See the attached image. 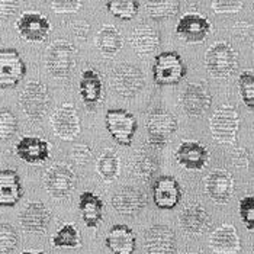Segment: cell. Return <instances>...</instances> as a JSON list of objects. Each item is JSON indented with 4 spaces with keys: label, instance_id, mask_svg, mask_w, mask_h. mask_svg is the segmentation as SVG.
<instances>
[{
    "label": "cell",
    "instance_id": "cell-45",
    "mask_svg": "<svg viewBox=\"0 0 254 254\" xmlns=\"http://www.w3.org/2000/svg\"><path fill=\"white\" fill-rule=\"evenodd\" d=\"M22 254H45V253H42V252H23Z\"/></svg>",
    "mask_w": 254,
    "mask_h": 254
},
{
    "label": "cell",
    "instance_id": "cell-41",
    "mask_svg": "<svg viewBox=\"0 0 254 254\" xmlns=\"http://www.w3.org/2000/svg\"><path fill=\"white\" fill-rule=\"evenodd\" d=\"M92 158H93V150L87 144L78 142L71 148V160L78 166L87 164Z\"/></svg>",
    "mask_w": 254,
    "mask_h": 254
},
{
    "label": "cell",
    "instance_id": "cell-25",
    "mask_svg": "<svg viewBox=\"0 0 254 254\" xmlns=\"http://www.w3.org/2000/svg\"><path fill=\"white\" fill-rule=\"evenodd\" d=\"M106 247L114 254H134L137 249V238L134 231L125 225H114L106 235Z\"/></svg>",
    "mask_w": 254,
    "mask_h": 254
},
{
    "label": "cell",
    "instance_id": "cell-17",
    "mask_svg": "<svg viewBox=\"0 0 254 254\" xmlns=\"http://www.w3.org/2000/svg\"><path fill=\"white\" fill-rule=\"evenodd\" d=\"M144 249L147 254H172L176 250L175 231L163 224L151 225L144 233Z\"/></svg>",
    "mask_w": 254,
    "mask_h": 254
},
{
    "label": "cell",
    "instance_id": "cell-3",
    "mask_svg": "<svg viewBox=\"0 0 254 254\" xmlns=\"http://www.w3.org/2000/svg\"><path fill=\"white\" fill-rule=\"evenodd\" d=\"M209 129L216 144L235 145L240 131L238 111L230 105L219 106L209 119Z\"/></svg>",
    "mask_w": 254,
    "mask_h": 254
},
{
    "label": "cell",
    "instance_id": "cell-26",
    "mask_svg": "<svg viewBox=\"0 0 254 254\" xmlns=\"http://www.w3.org/2000/svg\"><path fill=\"white\" fill-rule=\"evenodd\" d=\"M103 80L95 68H86L81 73L78 92L86 106H96L103 98Z\"/></svg>",
    "mask_w": 254,
    "mask_h": 254
},
{
    "label": "cell",
    "instance_id": "cell-2",
    "mask_svg": "<svg viewBox=\"0 0 254 254\" xmlns=\"http://www.w3.org/2000/svg\"><path fill=\"white\" fill-rule=\"evenodd\" d=\"M205 67L212 77H231L238 68V53L231 44L218 41L208 48L205 54Z\"/></svg>",
    "mask_w": 254,
    "mask_h": 254
},
{
    "label": "cell",
    "instance_id": "cell-38",
    "mask_svg": "<svg viewBox=\"0 0 254 254\" xmlns=\"http://www.w3.org/2000/svg\"><path fill=\"white\" fill-rule=\"evenodd\" d=\"M238 214L249 231H254V196H244L238 203Z\"/></svg>",
    "mask_w": 254,
    "mask_h": 254
},
{
    "label": "cell",
    "instance_id": "cell-14",
    "mask_svg": "<svg viewBox=\"0 0 254 254\" xmlns=\"http://www.w3.org/2000/svg\"><path fill=\"white\" fill-rule=\"evenodd\" d=\"M16 31L28 42H44L51 32V23L39 12H23L16 20Z\"/></svg>",
    "mask_w": 254,
    "mask_h": 254
},
{
    "label": "cell",
    "instance_id": "cell-24",
    "mask_svg": "<svg viewBox=\"0 0 254 254\" xmlns=\"http://www.w3.org/2000/svg\"><path fill=\"white\" fill-rule=\"evenodd\" d=\"M209 247L215 254H238L241 240L233 224H222L209 235Z\"/></svg>",
    "mask_w": 254,
    "mask_h": 254
},
{
    "label": "cell",
    "instance_id": "cell-6",
    "mask_svg": "<svg viewBox=\"0 0 254 254\" xmlns=\"http://www.w3.org/2000/svg\"><path fill=\"white\" fill-rule=\"evenodd\" d=\"M145 127L148 144L156 150H161L169 142V139L176 134L179 124L173 114L164 109H156L148 115Z\"/></svg>",
    "mask_w": 254,
    "mask_h": 254
},
{
    "label": "cell",
    "instance_id": "cell-16",
    "mask_svg": "<svg viewBox=\"0 0 254 254\" xmlns=\"http://www.w3.org/2000/svg\"><path fill=\"white\" fill-rule=\"evenodd\" d=\"M182 186L173 176H158L153 183V200L158 209H175L182 200Z\"/></svg>",
    "mask_w": 254,
    "mask_h": 254
},
{
    "label": "cell",
    "instance_id": "cell-5",
    "mask_svg": "<svg viewBox=\"0 0 254 254\" xmlns=\"http://www.w3.org/2000/svg\"><path fill=\"white\" fill-rule=\"evenodd\" d=\"M186 73V64L176 51H163L154 59L153 78L158 86L177 84L185 78Z\"/></svg>",
    "mask_w": 254,
    "mask_h": 254
},
{
    "label": "cell",
    "instance_id": "cell-9",
    "mask_svg": "<svg viewBox=\"0 0 254 254\" xmlns=\"http://www.w3.org/2000/svg\"><path fill=\"white\" fill-rule=\"evenodd\" d=\"M180 105L186 115L192 118L202 117L212 105V93L202 81L188 83L180 93Z\"/></svg>",
    "mask_w": 254,
    "mask_h": 254
},
{
    "label": "cell",
    "instance_id": "cell-44",
    "mask_svg": "<svg viewBox=\"0 0 254 254\" xmlns=\"http://www.w3.org/2000/svg\"><path fill=\"white\" fill-rule=\"evenodd\" d=\"M249 23H246V22H238L237 25H235V28H234V34H235V37L237 38H241V39H244L247 35H249V31L253 28L252 25L246 29V26H247Z\"/></svg>",
    "mask_w": 254,
    "mask_h": 254
},
{
    "label": "cell",
    "instance_id": "cell-36",
    "mask_svg": "<svg viewBox=\"0 0 254 254\" xmlns=\"http://www.w3.org/2000/svg\"><path fill=\"white\" fill-rule=\"evenodd\" d=\"M19 244V235L15 227L7 222H0V254L12 253Z\"/></svg>",
    "mask_w": 254,
    "mask_h": 254
},
{
    "label": "cell",
    "instance_id": "cell-42",
    "mask_svg": "<svg viewBox=\"0 0 254 254\" xmlns=\"http://www.w3.org/2000/svg\"><path fill=\"white\" fill-rule=\"evenodd\" d=\"M19 6V0H0V19L12 18Z\"/></svg>",
    "mask_w": 254,
    "mask_h": 254
},
{
    "label": "cell",
    "instance_id": "cell-33",
    "mask_svg": "<svg viewBox=\"0 0 254 254\" xmlns=\"http://www.w3.org/2000/svg\"><path fill=\"white\" fill-rule=\"evenodd\" d=\"M51 244L56 249H77L81 246L80 231L73 224H64L51 238Z\"/></svg>",
    "mask_w": 254,
    "mask_h": 254
},
{
    "label": "cell",
    "instance_id": "cell-1",
    "mask_svg": "<svg viewBox=\"0 0 254 254\" xmlns=\"http://www.w3.org/2000/svg\"><path fill=\"white\" fill-rule=\"evenodd\" d=\"M77 63V48L67 39L51 42L45 53V67L53 77H68Z\"/></svg>",
    "mask_w": 254,
    "mask_h": 254
},
{
    "label": "cell",
    "instance_id": "cell-7",
    "mask_svg": "<svg viewBox=\"0 0 254 254\" xmlns=\"http://www.w3.org/2000/svg\"><path fill=\"white\" fill-rule=\"evenodd\" d=\"M105 125L111 137L122 147H129L138 129L137 118L125 109H108Z\"/></svg>",
    "mask_w": 254,
    "mask_h": 254
},
{
    "label": "cell",
    "instance_id": "cell-35",
    "mask_svg": "<svg viewBox=\"0 0 254 254\" xmlns=\"http://www.w3.org/2000/svg\"><path fill=\"white\" fill-rule=\"evenodd\" d=\"M238 92L243 103L254 109V70H244L238 76Z\"/></svg>",
    "mask_w": 254,
    "mask_h": 254
},
{
    "label": "cell",
    "instance_id": "cell-4",
    "mask_svg": "<svg viewBox=\"0 0 254 254\" xmlns=\"http://www.w3.org/2000/svg\"><path fill=\"white\" fill-rule=\"evenodd\" d=\"M51 96L48 86L39 80L25 84L19 95V105L23 114L31 121H41L50 109Z\"/></svg>",
    "mask_w": 254,
    "mask_h": 254
},
{
    "label": "cell",
    "instance_id": "cell-30",
    "mask_svg": "<svg viewBox=\"0 0 254 254\" xmlns=\"http://www.w3.org/2000/svg\"><path fill=\"white\" fill-rule=\"evenodd\" d=\"M96 172L100 179L106 183H112L117 180L121 172V161L114 150L106 148L99 156L98 163H96Z\"/></svg>",
    "mask_w": 254,
    "mask_h": 254
},
{
    "label": "cell",
    "instance_id": "cell-21",
    "mask_svg": "<svg viewBox=\"0 0 254 254\" xmlns=\"http://www.w3.org/2000/svg\"><path fill=\"white\" fill-rule=\"evenodd\" d=\"M179 224L186 234L202 235L209 230L212 219L202 205L190 203L179 214Z\"/></svg>",
    "mask_w": 254,
    "mask_h": 254
},
{
    "label": "cell",
    "instance_id": "cell-31",
    "mask_svg": "<svg viewBox=\"0 0 254 254\" xmlns=\"http://www.w3.org/2000/svg\"><path fill=\"white\" fill-rule=\"evenodd\" d=\"M148 18L156 22L172 19L180 10L179 0H147L145 4Z\"/></svg>",
    "mask_w": 254,
    "mask_h": 254
},
{
    "label": "cell",
    "instance_id": "cell-29",
    "mask_svg": "<svg viewBox=\"0 0 254 254\" xmlns=\"http://www.w3.org/2000/svg\"><path fill=\"white\" fill-rule=\"evenodd\" d=\"M78 211L89 228H96L103 219V202L93 192H83L78 197Z\"/></svg>",
    "mask_w": 254,
    "mask_h": 254
},
{
    "label": "cell",
    "instance_id": "cell-39",
    "mask_svg": "<svg viewBox=\"0 0 254 254\" xmlns=\"http://www.w3.org/2000/svg\"><path fill=\"white\" fill-rule=\"evenodd\" d=\"M211 6L216 15H235L244 7V0H212Z\"/></svg>",
    "mask_w": 254,
    "mask_h": 254
},
{
    "label": "cell",
    "instance_id": "cell-32",
    "mask_svg": "<svg viewBox=\"0 0 254 254\" xmlns=\"http://www.w3.org/2000/svg\"><path fill=\"white\" fill-rule=\"evenodd\" d=\"M129 169L134 177H137L142 182H150L157 172V161L153 156L144 151H139L137 156L132 157L129 163Z\"/></svg>",
    "mask_w": 254,
    "mask_h": 254
},
{
    "label": "cell",
    "instance_id": "cell-43",
    "mask_svg": "<svg viewBox=\"0 0 254 254\" xmlns=\"http://www.w3.org/2000/svg\"><path fill=\"white\" fill-rule=\"evenodd\" d=\"M89 31H90V26H89V23H87L86 20H78V22L74 23V26H73L74 35H76L78 39H81V41H84V39L87 38Z\"/></svg>",
    "mask_w": 254,
    "mask_h": 254
},
{
    "label": "cell",
    "instance_id": "cell-20",
    "mask_svg": "<svg viewBox=\"0 0 254 254\" xmlns=\"http://www.w3.org/2000/svg\"><path fill=\"white\" fill-rule=\"evenodd\" d=\"M15 153L28 164H42L51 156L50 142L39 137H22L15 145Z\"/></svg>",
    "mask_w": 254,
    "mask_h": 254
},
{
    "label": "cell",
    "instance_id": "cell-27",
    "mask_svg": "<svg viewBox=\"0 0 254 254\" xmlns=\"http://www.w3.org/2000/svg\"><path fill=\"white\" fill-rule=\"evenodd\" d=\"M23 195L19 175L15 170H0V206L12 208Z\"/></svg>",
    "mask_w": 254,
    "mask_h": 254
},
{
    "label": "cell",
    "instance_id": "cell-34",
    "mask_svg": "<svg viewBox=\"0 0 254 254\" xmlns=\"http://www.w3.org/2000/svg\"><path fill=\"white\" fill-rule=\"evenodd\" d=\"M108 12L119 20H132L138 15L139 1L138 0H106Z\"/></svg>",
    "mask_w": 254,
    "mask_h": 254
},
{
    "label": "cell",
    "instance_id": "cell-11",
    "mask_svg": "<svg viewBox=\"0 0 254 254\" xmlns=\"http://www.w3.org/2000/svg\"><path fill=\"white\" fill-rule=\"evenodd\" d=\"M145 80L141 68L132 64H121L112 73V86L119 96L134 98L144 89Z\"/></svg>",
    "mask_w": 254,
    "mask_h": 254
},
{
    "label": "cell",
    "instance_id": "cell-22",
    "mask_svg": "<svg viewBox=\"0 0 254 254\" xmlns=\"http://www.w3.org/2000/svg\"><path fill=\"white\" fill-rule=\"evenodd\" d=\"M160 34L150 25L139 23L129 34V45L138 57L145 59L156 53L160 47Z\"/></svg>",
    "mask_w": 254,
    "mask_h": 254
},
{
    "label": "cell",
    "instance_id": "cell-15",
    "mask_svg": "<svg viewBox=\"0 0 254 254\" xmlns=\"http://www.w3.org/2000/svg\"><path fill=\"white\" fill-rule=\"evenodd\" d=\"M235 182L233 175L224 169L212 170L205 177V192L215 203L225 205L234 195Z\"/></svg>",
    "mask_w": 254,
    "mask_h": 254
},
{
    "label": "cell",
    "instance_id": "cell-10",
    "mask_svg": "<svg viewBox=\"0 0 254 254\" xmlns=\"http://www.w3.org/2000/svg\"><path fill=\"white\" fill-rule=\"evenodd\" d=\"M54 134L64 141H73L81 131V121L73 103H63L51 115Z\"/></svg>",
    "mask_w": 254,
    "mask_h": 254
},
{
    "label": "cell",
    "instance_id": "cell-13",
    "mask_svg": "<svg viewBox=\"0 0 254 254\" xmlns=\"http://www.w3.org/2000/svg\"><path fill=\"white\" fill-rule=\"evenodd\" d=\"M26 74V64L15 48L0 50V87H16Z\"/></svg>",
    "mask_w": 254,
    "mask_h": 254
},
{
    "label": "cell",
    "instance_id": "cell-23",
    "mask_svg": "<svg viewBox=\"0 0 254 254\" xmlns=\"http://www.w3.org/2000/svg\"><path fill=\"white\" fill-rule=\"evenodd\" d=\"M145 205H147L145 195L134 186H124L112 197V206L121 215H138L145 208Z\"/></svg>",
    "mask_w": 254,
    "mask_h": 254
},
{
    "label": "cell",
    "instance_id": "cell-12",
    "mask_svg": "<svg viewBox=\"0 0 254 254\" xmlns=\"http://www.w3.org/2000/svg\"><path fill=\"white\" fill-rule=\"evenodd\" d=\"M212 31V23L200 13L189 12L185 13L176 25V34L179 38L189 44H200L209 37Z\"/></svg>",
    "mask_w": 254,
    "mask_h": 254
},
{
    "label": "cell",
    "instance_id": "cell-37",
    "mask_svg": "<svg viewBox=\"0 0 254 254\" xmlns=\"http://www.w3.org/2000/svg\"><path fill=\"white\" fill-rule=\"evenodd\" d=\"M18 132V118L9 109H0V141H7Z\"/></svg>",
    "mask_w": 254,
    "mask_h": 254
},
{
    "label": "cell",
    "instance_id": "cell-28",
    "mask_svg": "<svg viewBox=\"0 0 254 254\" xmlns=\"http://www.w3.org/2000/svg\"><path fill=\"white\" fill-rule=\"evenodd\" d=\"M98 51L106 59L115 57L124 47V37L114 25H103L95 37Z\"/></svg>",
    "mask_w": 254,
    "mask_h": 254
},
{
    "label": "cell",
    "instance_id": "cell-8",
    "mask_svg": "<svg viewBox=\"0 0 254 254\" xmlns=\"http://www.w3.org/2000/svg\"><path fill=\"white\" fill-rule=\"evenodd\" d=\"M76 173L65 163H56L44 173L45 190L56 199H64L73 193L76 186Z\"/></svg>",
    "mask_w": 254,
    "mask_h": 254
},
{
    "label": "cell",
    "instance_id": "cell-19",
    "mask_svg": "<svg viewBox=\"0 0 254 254\" xmlns=\"http://www.w3.org/2000/svg\"><path fill=\"white\" fill-rule=\"evenodd\" d=\"M208 148L193 139H186L177 147L175 158L177 164L188 170H202L209 161Z\"/></svg>",
    "mask_w": 254,
    "mask_h": 254
},
{
    "label": "cell",
    "instance_id": "cell-18",
    "mask_svg": "<svg viewBox=\"0 0 254 254\" xmlns=\"http://www.w3.org/2000/svg\"><path fill=\"white\" fill-rule=\"evenodd\" d=\"M53 214L42 202H29L20 211L19 224L23 231L42 234L48 230Z\"/></svg>",
    "mask_w": 254,
    "mask_h": 254
},
{
    "label": "cell",
    "instance_id": "cell-40",
    "mask_svg": "<svg viewBox=\"0 0 254 254\" xmlns=\"http://www.w3.org/2000/svg\"><path fill=\"white\" fill-rule=\"evenodd\" d=\"M83 6V0H51V9L59 15L77 13Z\"/></svg>",
    "mask_w": 254,
    "mask_h": 254
}]
</instances>
